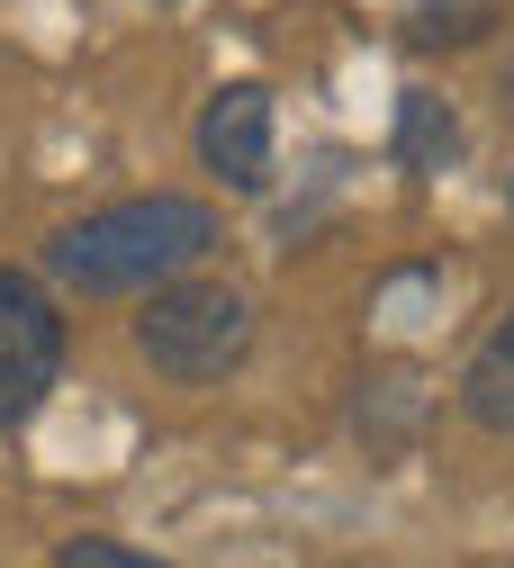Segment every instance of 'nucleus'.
Here are the masks:
<instances>
[{"label": "nucleus", "instance_id": "8", "mask_svg": "<svg viewBox=\"0 0 514 568\" xmlns=\"http://www.w3.org/2000/svg\"><path fill=\"white\" fill-rule=\"evenodd\" d=\"M54 568H154V559L127 550V541H63V550H54Z\"/></svg>", "mask_w": 514, "mask_h": 568}, {"label": "nucleus", "instance_id": "6", "mask_svg": "<svg viewBox=\"0 0 514 568\" xmlns=\"http://www.w3.org/2000/svg\"><path fill=\"white\" fill-rule=\"evenodd\" d=\"M397 163L406 172H452L461 163V118L433 100V91H406L397 100Z\"/></svg>", "mask_w": 514, "mask_h": 568}, {"label": "nucleus", "instance_id": "2", "mask_svg": "<svg viewBox=\"0 0 514 568\" xmlns=\"http://www.w3.org/2000/svg\"><path fill=\"white\" fill-rule=\"evenodd\" d=\"M135 352L154 362L163 379H226L244 352H253V298L226 290V280H163L144 290V316H135Z\"/></svg>", "mask_w": 514, "mask_h": 568}, {"label": "nucleus", "instance_id": "3", "mask_svg": "<svg viewBox=\"0 0 514 568\" xmlns=\"http://www.w3.org/2000/svg\"><path fill=\"white\" fill-rule=\"evenodd\" d=\"M54 379H63V307L28 271L0 262V434H19L54 397Z\"/></svg>", "mask_w": 514, "mask_h": 568}, {"label": "nucleus", "instance_id": "5", "mask_svg": "<svg viewBox=\"0 0 514 568\" xmlns=\"http://www.w3.org/2000/svg\"><path fill=\"white\" fill-rule=\"evenodd\" d=\"M461 415L478 424V434H514V307L478 334L470 371H461Z\"/></svg>", "mask_w": 514, "mask_h": 568}, {"label": "nucleus", "instance_id": "7", "mask_svg": "<svg viewBox=\"0 0 514 568\" xmlns=\"http://www.w3.org/2000/svg\"><path fill=\"white\" fill-rule=\"evenodd\" d=\"M496 28V0H415L406 10V45H470Z\"/></svg>", "mask_w": 514, "mask_h": 568}, {"label": "nucleus", "instance_id": "1", "mask_svg": "<svg viewBox=\"0 0 514 568\" xmlns=\"http://www.w3.org/2000/svg\"><path fill=\"white\" fill-rule=\"evenodd\" d=\"M216 253V207L208 199H181V190H154V199H118V207H91L46 235V271L82 298H135V290H163V280L199 271Z\"/></svg>", "mask_w": 514, "mask_h": 568}, {"label": "nucleus", "instance_id": "4", "mask_svg": "<svg viewBox=\"0 0 514 568\" xmlns=\"http://www.w3.org/2000/svg\"><path fill=\"white\" fill-rule=\"evenodd\" d=\"M199 163L226 190H262V172H271V91L262 82H226L199 109Z\"/></svg>", "mask_w": 514, "mask_h": 568}]
</instances>
